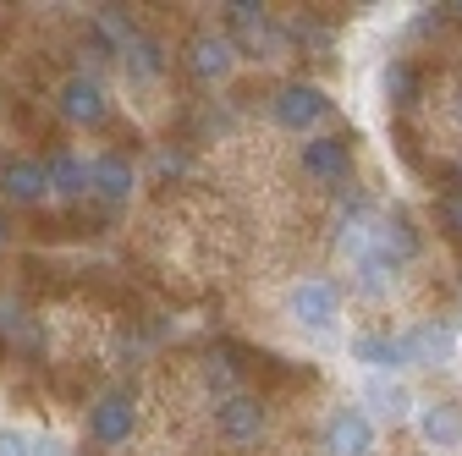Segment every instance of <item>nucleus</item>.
Segmentation results:
<instances>
[{
	"label": "nucleus",
	"instance_id": "f257e3e1",
	"mask_svg": "<svg viewBox=\"0 0 462 456\" xmlns=\"http://www.w3.org/2000/svg\"><path fill=\"white\" fill-rule=\"evenodd\" d=\"M330 94L309 78H292V83H275L270 88V122L281 132H292V138H314L325 122H330Z\"/></svg>",
	"mask_w": 462,
	"mask_h": 456
},
{
	"label": "nucleus",
	"instance_id": "f03ea898",
	"mask_svg": "<svg viewBox=\"0 0 462 456\" xmlns=\"http://www.w3.org/2000/svg\"><path fill=\"white\" fill-rule=\"evenodd\" d=\"M353 160H358L353 132H314V138H303V149H298L303 182H314V187H325V193H341V187H346V177H353Z\"/></svg>",
	"mask_w": 462,
	"mask_h": 456
},
{
	"label": "nucleus",
	"instance_id": "7ed1b4c3",
	"mask_svg": "<svg viewBox=\"0 0 462 456\" xmlns=\"http://www.w3.org/2000/svg\"><path fill=\"white\" fill-rule=\"evenodd\" d=\"M55 110H61L67 127H83V132H99L116 116V105H110V94L94 72H67L55 83Z\"/></svg>",
	"mask_w": 462,
	"mask_h": 456
},
{
	"label": "nucleus",
	"instance_id": "20e7f679",
	"mask_svg": "<svg viewBox=\"0 0 462 456\" xmlns=\"http://www.w3.org/2000/svg\"><path fill=\"white\" fill-rule=\"evenodd\" d=\"M133 434H138V396L127 385L99 390L94 402H88V440L105 445V451H116V445H127Z\"/></svg>",
	"mask_w": 462,
	"mask_h": 456
},
{
	"label": "nucleus",
	"instance_id": "39448f33",
	"mask_svg": "<svg viewBox=\"0 0 462 456\" xmlns=\"http://www.w3.org/2000/svg\"><path fill=\"white\" fill-rule=\"evenodd\" d=\"M319 451L325 456H374L380 451V429L369 407H336L319 424Z\"/></svg>",
	"mask_w": 462,
	"mask_h": 456
},
{
	"label": "nucleus",
	"instance_id": "423d86ee",
	"mask_svg": "<svg viewBox=\"0 0 462 456\" xmlns=\"http://www.w3.org/2000/svg\"><path fill=\"white\" fill-rule=\"evenodd\" d=\"M286 314H292L303 330L325 335L341 319V287H336V280H325V275H303L298 287L286 292Z\"/></svg>",
	"mask_w": 462,
	"mask_h": 456
},
{
	"label": "nucleus",
	"instance_id": "0eeeda50",
	"mask_svg": "<svg viewBox=\"0 0 462 456\" xmlns=\"http://www.w3.org/2000/svg\"><path fill=\"white\" fill-rule=\"evenodd\" d=\"M50 193V177H44V154H6L0 160V204L6 209H39Z\"/></svg>",
	"mask_w": 462,
	"mask_h": 456
},
{
	"label": "nucleus",
	"instance_id": "6e6552de",
	"mask_svg": "<svg viewBox=\"0 0 462 456\" xmlns=\"http://www.w3.org/2000/svg\"><path fill=\"white\" fill-rule=\"evenodd\" d=\"M237 61H243V55H237V44H231L226 33H215V28H204V33H193L188 39V50H182V67H188V78L193 83H226L231 72H237Z\"/></svg>",
	"mask_w": 462,
	"mask_h": 456
},
{
	"label": "nucleus",
	"instance_id": "1a4fd4ad",
	"mask_svg": "<svg viewBox=\"0 0 462 456\" xmlns=\"http://www.w3.org/2000/svg\"><path fill=\"white\" fill-rule=\"evenodd\" d=\"M264 429H270V407H264V396L237 390V396H226V402H215V434H220L226 445H254Z\"/></svg>",
	"mask_w": 462,
	"mask_h": 456
},
{
	"label": "nucleus",
	"instance_id": "9d476101",
	"mask_svg": "<svg viewBox=\"0 0 462 456\" xmlns=\"http://www.w3.org/2000/svg\"><path fill=\"white\" fill-rule=\"evenodd\" d=\"M44 177H50V193L61 204L94 198V160H83L72 143H50L44 149Z\"/></svg>",
	"mask_w": 462,
	"mask_h": 456
},
{
	"label": "nucleus",
	"instance_id": "9b49d317",
	"mask_svg": "<svg viewBox=\"0 0 462 456\" xmlns=\"http://www.w3.org/2000/svg\"><path fill=\"white\" fill-rule=\"evenodd\" d=\"M138 193V165L127 149H99L94 154V204L105 209H127V198Z\"/></svg>",
	"mask_w": 462,
	"mask_h": 456
},
{
	"label": "nucleus",
	"instance_id": "f8f14e48",
	"mask_svg": "<svg viewBox=\"0 0 462 456\" xmlns=\"http://www.w3.org/2000/svg\"><path fill=\"white\" fill-rule=\"evenodd\" d=\"M413 429L430 451H462V402H451V396H430V402H419L413 413Z\"/></svg>",
	"mask_w": 462,
	"mask_h": 456
},
{
	"label": "nucleus",
	"instance_id": "ddd939ff",
	"mask_svg": "<svg viewBox=\"0 0 462 456\" xmlns=\"http://www.w3.org/2000/svg\"><path fill=\"white\" fill-rule=\"evenodd\" d=\"M402 352H408V369H440L457 352V330L446 319H419L408 335H402Z\"/></svg>",
	"mask_w": 462,
	"mask_h": 456
},
{
	"label": "nucleus",
	"instance_id": "4468645a",
	"mask_svg": "<svg viewBox=\"0 0 462 456\" xmlns=\"http://www.w3.org/2000/svg\"><path fill=\"white\" fill-rule=\"evenodd\" d=\"M374 242H380V253L396 259V264H413V259L424 253V232H419V220H413L408 209L380 214V220H374Z\"/></svg>",
	"mask_w": 462,
	"mask_h": 456
},
{
	"label": "nucleus",
	"instance_id": "2eb2a0df",
	"mask_svg": "<svg viewBox=\"0 0 462 456\" xmlns=\"http://www.w3.org/2000/svg\"><path fill=\"white\" fill-rule=\"evenodd\" d=\"M353 363H364L374 379H385V374H396V369H408L402 335H391V330H364V335H353Z\"/></svg>",
	"mask_w": 462,
	"mask_h": 456
},
{
	"label": "nucleus",
	"instance_id": "dca6fc26",
	"mask_svg": "<svg viewBox=\"0 0 462 456\" xmlns=\"http://www.w3.org/2000/svg\"><path fill=\"white\" fill-rule=\"evenodd\" d=\"M127 72V83H160L165 78V67H171V55H165V44L154 39V33H138L127 50H122V61H116Z\"/></svg>",
	"mask_w": 462,
	"mask_h": 456
},
{
	"label": "nucleus",
	"instance_id": "f3484780",
	"mask_svg": "<svg viewBox=\"0 0 462 456\" xmlns=\"http://www.w3.org/2000/svg\"><path fill=\"white\" fill-rule=\"evenodd\" d=\"M380 88H385V105H391V110H413L419 94H424V72H419L413 61H391L385 78H380Z\"/></svg>",
	"mask_w": 462,
	"mask_h": 456
},
{
	"label": "nucleus",
	"instance_id": "a211bd4d",
	"mask_svg": "<svg viewBox=\"0 0 462 456\" xmlns=\"http://www.w3.org/2000/svg\"><path fill=\"white\" fill-rule=\"evenodd\" d=\"M264 23H275V12L264 6V0H226V6H220V33H226V39L259 33Z\"/></svg>",
	"mask_w": 462,
	"mask_h": 456
},
{
	"label": "nucleus",
	"instance_id": "6ab92c4d",
	"mask_svg": "<svg viewBox=\"0 0 462 456\" xmlns=\"http://www.w3.org/2000/svg\"><path fill=\"white\" fill-rule=\"evenodd\" d=\"M364 396H369V402H374L385 418H408V413H419V407H413V396L402 390L396 379H369V390H364Z\"/></svg>",
	"mask_w": 462,
	"mask_h": 456
},
{
	"label": "nucleus",
	"instance_id": "aec40b11",
	"mask_svg": "<svg viewBox=\"0 0 462 456\" xmlns=\"http://www.w3.org/2000/svg\"><path fill=\"white\" fill-rule=\"evenodd\" d=\"M435 225H440V237L462 248V187H446L435 198Z\"/></svg>",
	"mask_w": 462,
	"mask_h": 456
},
{
	"label": "nucleus",
	"instance_id": "412c9836",
	"mask_svg": "<svg viewBox=\"0 0 462 456\" xmlns=\"http://www.w3.org/2000/svg\"><path fill=\"white\" fill-rule=\"evenodd\" d=\"M154 177H160V182L188 177V149H160V154H154Z\"/></svg>",
	"mask_w": 462,
	"mask_h": 456
},
{
	"label": "nucleus",
	"instance_id": "4be33fe9",
	"mask_svg": "<svg viewBox=\"0 0 462 456\" xmlns=\"http://www.w3.org/2000/svg\"><path fill=\"white\" fill-rule=\"evenodd\" d=\"M0 456H33V440L23 429H0Z\"/></svg>",
	"mask_w": 462,
	"mask_h": 456
},
{
	"label": "nucleus",
	"instance_id": "5701e85b",
	"mask_svg": "<svg viewBox=\"0 0 462 456\" xmlns=\"http://www.w3.org/2000/svg\"><path fill=\"white\" fill-rule=\"evenodd\" d=\"M6 248H12V214L0 209V253H6Z\"/></svg>",
	"mask_w": 462,
	"mask_h": 456
},
{
	"label": "nucleus",
	"instance_id": "b1692460",
	"mask_svg": "<svg viewBox=\"0 0 462 456\" xmlns=\"http://www.w3.org/2000/svg\"><path fill=\"white\" fill-rule=\"evenodd\" d=\"M33 456H61V445H50V440H33Z\"/></svg>",
	"mask_w": 462,
	"mask_h": 456
},
{
	"label": "nucleus",
	"instance_id": "393cba45",
	"mask_svg": "<svg viewBox=\"0 0 462 456\" xmlns=\"http://www.w3.org/2000/svg\"><path fill=\"white\" fill-rule=\"evenodd\" d=\"M451 122H457V127H462V88H457V94H451Z\"/></svg>",
	"mask_w": 462,
	"mask_h": 456
},
{
	"label": "nucleus",
	"instance_id": "a878e982",
	"mask_svg": "<svg viewBox=\"0 0 462 456\" xmlns=\"http://www.w3.org/2000/svg\"><path fill=\"white\" fill-rule=\"evenodd\" d=\"M440 12H446V17H457V23H462V0H451V6H440Z\"/></svg>",
	"mask_w": 462,
	"mask_h": 456
}]
</instances>
